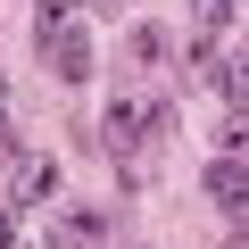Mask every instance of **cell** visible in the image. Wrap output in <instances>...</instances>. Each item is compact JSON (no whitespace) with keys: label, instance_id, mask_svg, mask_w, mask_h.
<instances>
[{"label":"cell","instance_id":"cell-5","mask_svg":"<svg viewBox=\"0 0 249 249\" xmlns=\"http://www.w3.org/2000/svg\"><path fill=\"white\" fill-rule=\"evenodd\" d=\"M124 67H166V25H133L124 34Z\"/></svg>","mask_w":249,"mask_h":249},{"label":"cell","instance_id":"cell-6","mask_svg":"<svg viewBox=\"0 0 249 249\" xmlns=\"http://www.w3.org/2000/svg\"><path fill=\"white\" fill-rule=\"evenodd\" d=\"M183 75H191V83H224V50H216V34H199V42L183 50Z\"/></svg>","mask_w":249,"mask_h":249},{"label":"cell","instance_id":"cell-2","mask_svg":"<svg viewBox=\"0 0 249 249\" xmlns=\"http://www.w3.org/2000/svg\"><path fill=\"white\" fill-rule=\"evenodd\" d=\"M0 183H9V208H50V199H58V158H42V150H17Z\"/></svg>","mask_w":249,"mask_h":249},{"label":"cell","instance_id":"cell-10","mask_svg":"<svg viewBox=\"0 0 249 249\" xmlns=\"http://www.w3.org/2000/svg\"><path fill=\"white\" fill-rule=\"evenodd\" d=\"M191 9H199V25H208V34H224V25H232V0H191Z\"/></svg>","mask_w":249,"mask_h":249},{"label":"cell","instance_id":"cell-7","mask_svg":"<svg viewBox=\"0 0 249 249\" xmlns=\"http://www.w3.org/2000/svg\"><path fill=\"white\" fill-rule=\"evenodd\" d=\"M216 150H224V158H249V108H232V116L216 124Z\"/></svg>","mask_w":249,"mask_h":249},{"label":"cell","instance_id":"cell-12","mask_svg":"<svg viewBox=\"0 0 249 249\" xmlns=\"http://www.w3.org/2000/svg\"><path fill=\"white\" fill-rule=\"evenodd\" d=\"M0 249H9V216H0Z\"/></svg>","mask_w":249,"mask_h":249},{"label":"cell","instance_id":"cell-8","mask_svg":"<svg viewBox=\"0 0 249 249\" xmlns=\"http://www.w3.org/2000/svg\"><path fill=\"white\" fill-rule=\"evenodd\" d=\"M224 100H232V108H249V42L224 58Z\"/></svg>","mask_w":249,"mask_h":249},{"label":"cell","instance_id":"cell-11","mask_svg":"<svg viewBox=\"0 0 249 249\" xmlns=\"http://www.w3.org/2000/svg\"><path fill=\"white\" fill-rule=\"evenodd\" d=\"M83 9H116V0H83Z\"/></svg>","mask_w":249,"mask_h":249},{"label":"cell","instance_id":"cell-1","mask_svg":"<svg viewBox=\"0 0 249 249\" xmlns=\"http://www.w3.org/2000/svg\"><path fill=\"white\" fill-rule=\"evenodd\" d=\"M166 124H175V108H158V100H133V91H124V100H108L100 133H108V150L124 158V150H142L150 133H166Z\"/></svg>","mask_w":249,"mask_h":249},{"label":"cell","instance_id":"cell-9","mask_svg":"<svg viewBox=\"0 0 249 249\" xmlns=\"http://www.w3.org/2000/svg\"><path fill=\"white\" fill-rule=\"evenodd\" d=\"M34 34H42V42L67 34V0H34Z\"/></svg>","mask_w":249,"mask_h":249},{"label":"cell","instance_id":"cell-4","mask_svg":"<svg viewBox=\"0 0 249 249\" xmlns=\"http://www.w3.org/2000/svg\"><path fill=\"white\" fill-rule=\"evenodd\" d=\"M50 75H58V83H83V75H91V42H83L75 25L50 34Z\"/></svg>","mask_w":249,"mask_h":249},{"label":"cell","instance_id":"cell-3","mask_svg":"<svg viewBox=\"0 0 249 249\" xmlns=\"http://www.w3.org/2000/svg\"><path fill=\"white\" fill-rule=\"evenodd\" d=\"M208 199L241 216V208H249V158H216V166H208Z\"/></svg>","mask_w":249,"mask_h":249}]
</instances>
